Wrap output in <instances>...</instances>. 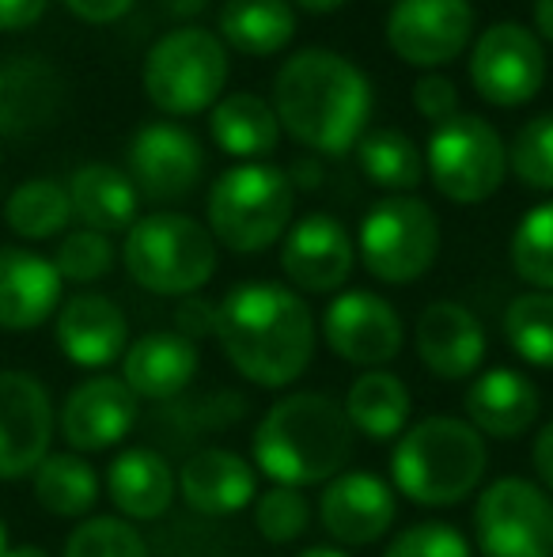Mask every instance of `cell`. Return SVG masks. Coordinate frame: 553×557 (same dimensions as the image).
<instances>
[{"mask_svg": "<svg viewBox=\"0 0 553 557\" xmlns=\"http://www.w3.org/2000/svg\"><path fill=\"white\" fill-rule=\"evenodd\" d=\"M216 308V342L243 380L277 391L307 372L315 319L303 296L274 281H243Z\"/></svg>", "mask_w": 553, "mask_h": 557, "instance_id": "6da1fadb", "label": "cell"}, {"mask_svg": "<svg viewBox=\"0 0 553 557\" xmlns=\"http://www.w3.org/2000/svg\"><path fill=\"white\" fill-rule=\"evenodd\" d=\"M274 114L311 152L345 156L361 145L372 114L368 76L334 50H300L274 81Z\"/></svg>", "mask_w": 553, "mask_h": 557, "instance_id": "7a4b0ae2", "label": "cell"}, {"mask_svg": "<svg viewBox=\"0 0 553 557\" xmlns=\"http://www.w3.org/2000/svg\"><path fill=\"white\" fill-rule=\"evenodd\" d=\"M251 451L274 485L303 490L341 474L353 455V425L330 395L300 391L269 406L254 429Z\"/></svg>", "mask_w": 553, "mask_h": 557, "instance_id": "3957f363", "label": "cell"}, {"mask_svg": "<svg viewBox=\"0 0 553 557\" xmlns=\"http://www.w3.org/2000/svg\"><path fill=\"white\" fill-rule=\"evenodd\" d=\"M486 441L463 418H425L399 436L391 451L394 490L425 508H451L466 500L486 478Z\"/></svg>", "mask_w": 553, "mask_h": 557, "instance_id": "277c9868", "label": "cell"}, {"mask_svg": "<svg viewBox=\"0 0 553 557\" xmlns=\"http://www.w3.org/2000/svg\"><path fill=\"white\" fill-rule=\"evenodd\" d=\"M129 277L155 296H198L216 273V239L183 213H152L126 232L122 247Z\"/></svg>", "mask_w": 553, "mask_h": 557, "instance_id": "5b68a950", "label": "cell"}, {"mask_svg": "<svg viewBox=\"0 0 553 557\" xmlns=\"http://www.w3.org/2000/svg\"><path fill=\"white\" fill-rule=\"evenodd\" d=\"M292 221V178L269 163H239L209 190V235L236 255L274 247Z\"/></svg>", "mask_w": 553, "mask_h": 557, "instance_id": "8992f818", "label": "cell"}, {"mask_svg": "<svg viewBox=\"0 0 553 557\" xmlns=\"http://www.w3.org/2000/svg\"><path fill=\"white\" fill-rule=\"evenodd\" d=\"M228 84V53L205 27H175L148 50L144 96L155 111L190 117L213 111Z\"/></svg>", "mask_w": 553, "mask_h": 557, "instance_id": "52a82bcc", "label": "cell"}, {"mask_svg": "<svg viewBox=\"0 0 553 557\" xmlns=\"http://www.w3.org/2000/svg\"><path fill=\"white\" fill-rule=\"evenodd\" d=\"M440 255V221L414 194H394L364 213L361 258L364 270L384 285H414Z\"/></svg>", "mask_w": 553, "mask_h": 557, "instance_id": "ba28073f", "label": "cell"}, {"mask_svg": "<svg viewBox=\"0 0 553 557\" xmlns=\"http://www.w3.org/2000/svg\"><path fill=\"white\" fill-rule=\"evenodd\" d=\"M425 168L436 190L455 206H478L493 198L508 171L504 140L486 117L455 114L440 122L428 137Z\"/></svg>", "mask_w": 553, "mask_h": 557, "instance_id": "9c48e42d", "label": "cell"}, {"mask_svg": "<svg viewBox=\"0 0 553 557\" xmlns=\"http://www.w3.org/2000/svg\"><path fill=\"white\" fill-rule=\"evenodd\" d=\"M474 535L486 557H553V500L527 478H497L474 508Z\"/></svg>", "mask_w": 553, "mask_h": 557, "instance_id": "30bf717a", "label": "cell"}, {"mask_svg": "<svg viewBox=\"0 0 553 557\" xmlns=\"http://www.w3.org/2000/svg\"><path fill=\"white\" fill-rule=\"evenodd\" d=\"M470 84L493 107H524L546 84V53L542 42L519 23H493L474 42Z\"/></svg>", "mask_w": 553, "mask_h": 557, "instance_id": "8fae6325", "label": "cell"}, {"mask_svg": "<svg viewBox=\"0 0 553 557\" xmlns=\"http://www.w3.org/2000/svg\"><path fill=\"white\" fill-rule=\"evenodd\" d=\"M474 35L470 0H394L387 42L406 65H451Z\"/></svg>", "mask_w": 553, "mask_h": 557, "instance_id": "7c38bea8", "label": "cell"}, {"mask_svg": "<svg viewBox=\"0 0 553 557\" xmlns=\"http://www.w3.org/2000/svg\"><path fill=\"white\" fill-rule=\"evenodd\" d=\"M50 391L27 372H0V482L38 470L53 441Z\"/></svg>", "mask_w": 553, "mask_h": 557, "instance_id": "4fadbf2b", "label": "cell"}, {"mask_svg": "<svg viewBox=\"0 0 553 557\" xmlns=\"http://www.w3.org/2000/svg\"><path fill=\"white\" fill-rule=\"evenodd\" d=\"M205 175V152L190 129L175 122H152L137 129L129 145V178L137 194L152 201H183Z\"/></svg>", "mask_w": 553, "mask_h": 557, "instance_id": "5bb4252c", "label": "cell"}, {"mask_svg": "<svg viewBox=\"0 0 553 557\" xmlns=\"http://www.w3.org/2000/svg\"><path fill=\"white\" fill-rule=\"evenodd\" d=\"M323 337L334 349V357L356 368H379L399 357L402 319L384 296L353 288V293H341L330 300L323 315Z\"/></svg>", "mask_w": 553, "mask_h": 557, "instance_id": "9a60e30c", "label": "cell"}, {"mask_svg": "<svg viewBox=\"0 0 553 557\" xmlns=\"http://www.w3.org/2000/svg\"><path fill=\"white\" fill-rule=\"evenodd\" d=\"M58 425L76 455L106 451L126 441L137 425V395L118 375H91L68 391Z\"/></svg>", "mask_w": 553, "mask_h": 557, "instance_id": "2e32d148", "label": "cell"}, {"mask_svg": "<svg viewBox=\"0 0 553 557\" xmlns=\"http://www.w3.org/2000/svg\"><path fill=\"white\" fill-rule=\"evenodd\" d=\"M394 516H399L394 490L368 470H345V474L330 478L318 497V520H323L326 535L345 546L379 543L391 531Z\"/></svg>", "mask_w": 553, "mask_h": 557, "instance_id": "e0dca14e", "label": "cell"}, {"mask_svg": "<svg viewBox=\"0 0 553 557\" xmlns=\"http://www.w3.org/2000/svg\"><path fill=\"white\" fill-rule=\"evenodd\" d=\"M353 239L345 224L326 213H311L288 227L280 247V270L300 293H338L353 273Z\"/></svg>", "mask_w": 553, "mask_h": 557, "instance_id": "ac0fdd59", "label": "cell"}, {"mask_svg": "<svg viewBox=\"0 0 553 557\" xmlns=\"http://www.w3.org/2000/svg\"><path fill=\"white\" fill-rule=\"evenodd\" d=\"M417 357L436 380H470L486 360V331L478 315L455 300H436L417 319Z\"/></svg>", "mask_w": 553, "mask_h": 557, "instance_id": "d6986e66", "label": "cell"}, {"mask_svg": "<svg viewBox=\"0 0 553 557\" xmlns=\"http://www.w3.org/2000/svg\"><path fill=\"white\" fill-rule=\"evenodd\" d=\"M65 111V76L38 58L0 65V137H35Z\"/></svg>", "mask_w": 553, "mask_h": 557, "instance_id": "ffe728a7", "label": "cell"}, {"mask_svg": "<svg viewBox=\"0 0 553 557\" xmlns=\"http://www.w3.org/2000/svg\"><path fill=\"white\" fill-rule=\"evenodd\" d=\"M58 345L73 364L106 368L129 349V323L122 308L103 293H80L61 304Z\"/></svg>", "mask_w": 553, "mask_h": 557, "instance_id": "44dd1931", "label": "cell"}, {"mask_svg": "<svg viewBox=\"0 0 553 557\" xmlns=\"http://www.w3.org/2000/svg\"><path fill=\"white\" fill-rule=\"evenodd\" d=\"M61 273L50 258L0 247V331H35L58 311Z\"/></svg>", "mask_w": 553, "mask_h": 557, "instance_id": "7402d4cb", "label": "cell"}, {"mask_svg": "<svg viewBox=\"0 0 553 557\" xmlns=\"http://www.w3.org/2000/svg\"><path fill=\"white\" fill-rule=\"evenodd\" d=\"M178 493L201 516H236L259 493L251 462L228 447H201L178 470Z\"/></svg>", "mask_w": 553, "mask_h": 557, "instance_id": "603a6c76", "label": "cell"}, {"mask_svg": "<svg viewBox=\"0 0 553 557\" xmlns=\"http://www.w3.org/2000/svg\"><path fill=\"white\" fill-rule=\"evenodd\" d=\"M201 352L175 331L140 334L122 357V380L137 398L148 403H171L193 383Z\"/></svg>", "mask_w": 553, "mask_h": 557, "instance_id": "cb8c5ba5", "label": "cell"}, {"mask_svg": "<svg viewBox=\"0 0 553 557\" xmlns=\"http://www.w3.org/2000/svg\"><path fill=\"white\" fill-rule=\"evenodd\" d=\"M539 387L516 368H489L466 391V421L493 441H516L539 418Z\"/></svg>", "mask_w": 553, "mask_h": 557, "instance_id": "d4e9b609", "label": "cell"}, {"mask_svg": "<svg viewBox=\"0 0 553 557\" xmlns=\"http://www.w3.org/2000/svg\"><path fill=\"white\" fill-rule=\"evenodd\" d=\"M175 474L152 447H126L106 467V497L126 520H160L175 500Z\"/></svg>", "mask_w": 553, "mask_h": 557, "instance_id": "484cf974", "label": "cell"}, {"mask_svg": "<svg viewBox=\"0 0 553 557\" xmlns=\"http://www.w3.org/2000/svg\"><path fill=\"white\" fill-rule=\"evenodd\" d=\"M73 201V216H80L91 232H129L137 224V186L126 171L111 163H84L65 186Z\"/></svg>", "mask_w": 553, "mask_h": 557, "instance_id": "4316f807", "label": "cell"}, {"mask_svg": "<svg viewBox=\"0 0 553 557\" xmlns=\"http://www.w3.org/2000/svg\"><path fill=\"white\" fill-rule=\"evenodd\" d=\"M209 129L221 152L236 156V160H259L269 156L280 140V122L274 107L262 96L251 91H236V96H224L221 103L209 114Z\"/></svg>", "mask_w": 553, "mask_h": 557, "instance_id": "83f0119b", "label": "cell"}, {"mask_svg": "<svg viewBox=\"0 0 553 557\" xmlns=\"http://www.w3.org/2000/svg\"><path fill=\"white\" fill-rule=\"evenodd\" d=\"M345 418L353 425V433L368 436V441H394L402 436L414 410L410 387L391 372H364L353 380L345 395Z\"/></svg>", "mask_w": 553, "mask_h": 557, "instance_id": "f1b7e54d", "label": "cell"}, {"mask_svg": "<svg viewBox=\"0 0 553 557\" xmlns=\"http://www.w3.org/2000/svg\"><path fill=\"white\" fill-rule=\"evenodd\" d=\"M221 35L231 50L247 58H274L296 35V15L288 0H224Z\"/></svg>", "mask_w": 553, "mask_h": 557, "instance_id": "f546056e", "label": "cell"}, {"mask_svg": "<svg viewBox=\"0 0 553 557\" xmlns=\"http://www.w3.org/2000/svg\"><path fill=\"white\" fill-rule=\"evenodd\" d=\"M35 500L50 516L61 520H80L99 500V474L84 455L58 451L46 455L35 470Z\"/></svg>", "mask_w": 553, "mask_h": 557, "instance_id": "4dcf8cb0", "label": "cell"}, {"mask_svg": "<svg viewBox=\"0 0 553 557\" xmlns=\"http://www.w3.org/2000/svg\"><path fill=\"white\" fill-rule=\"evenodd\" d=\"M4 221L20 239L42 243L61 235L73 221V201L68 190L53 178H30V183L15 186L12 198L4 201Z\"/></svg>", "mask_w": 553, "mask_h": 557, "instance_id": "1f68e13d", "label": "cell"}, {"mask_svg": "<svg viewBox=\"0 0 553 557\" xmlns=\"http://www.w3.org/2000/svg\"><path fill=\"white\" fill-rule=\"evenodd\" d=\"M356 156H361V168H364V175H368V183L384 186V190L410 194V190H417L420 178H425V156H420L414 140L399 129L364 133L361 145H356Z\"/></svg>", "mask_w": 553, "mask_h": 557, "instance_id": "d6a6232c", "label": "cell"}, {"mask_svg": "<svg viewBox=\"0 0 553 557\" xmlns=\"http://www.w3.org/2000/svg\"><path fill=\"white\" fill-rule=\"evenodd\" d=\"M504 337L519 360L553 368V293H524L504 311Z\"/></svg>", "mask_w": 553, "mask_h": 557, "instance_id": "836d02e7", "label": "cell"}, {"mask_svg": "<svg viewBox=\"0 0 553 557\" xmlns=\"http://www.w3.org/2000/svg\"><path fill=\"white\" fill-rule=\"evenodd\" d=\"M512 265L539 293H553V201H542L512 235Z\"/></svg>", "mask_w": 553, "mask_h": 557, "instance_id": "e575fe53", "label": "cell"}, {"mask_svg": "<svg viewBox=\"0 0 553 557\" xmlns=\"http://www.w3.org/2000/svg\"><path fill=\"white\" fill-rule=\"evenodd\" d=\"M508 168L531 190H553V111L519 125L508 152Z\"/></svg>", "mask_w": 553, "mask_h": 557, "instance_id": "d590c367", "label": "cell"}, {"mask_svg": "<svg viewBox=\"0 0 553 557\" xmlns=\"http://www.w3.org/2000/svg\"><path fill=\"white\" fill-rule=\"evenodd\" d=\"M254 528L274 546L296 543L311 528V500L303 497V490L274 485V490L259 493V500H254Z\"/></svg>", "mask_w": 553, "mask_h": 557, "instance_id": "8d00e7d4", "label": "cell"}, {"mask_svg": "<svg viewBox=\"0 0 553 557\" xmlns=\"http://www.w3.org/2000/svg\"><path fill=\"white\" fill-rule=\"evenodd\" d=\"M65 557H148V546L134 523L118 516H91L68 535Z\"/></svg>", "mask_w": 553, "mask_h": 557, "instance_id": "74e56055", "label": "cell"}, {"mask_svg": "<svg viewBox=\"0 0 553 557\" xmlns=\"http://www.w3.org/2000/svg\"><path fill=\"white\" fill-rule=\"evenodd\" d=\"M58 265L61 281H73V285H91V281L106 277L114 270V247L103 232H91V227H80V232H68L58 247Z\"/></svg>", "mask_w": 553, "mask_h": 557, "instance_id": "f35d334b", "label": "cell"}, {"mask_svg": "<svg viewBox=\"0 0 553 557\" xmlns=\"http://www.w3.org/2000/svg\"><path fill=\"white\" fill-rule=\"evenodd\" d=\"M384 557H474V550L458 528L440 520H420L399 531Z\"/></svg>", "mask_w": 553, "mask_h": 557, "instance_id": "ab89813d", "label": "cell"}, {"mask_svg": "<svg viewBox=\"0 0 553 557\" xmlns=\"http://www.w3.org/2000/svg\"><path fill=\"white\" fill-rule=\"evenodd\" d=\"M414 107L420 117H428V122H448V117L458 114V91L455 84L448 81V76L440 73H428L420 76V81L414 84Z\"/></svg>", "mask_w": 553, "mask_h": 557, "instance_id": "60d3db41", "label": "cell"}, {"mask_svg": "<svg viewBox=\"0 0 553 557\" xmlns=\"http://www.w3.org/2000/svg\"><path fill=\"white\" fill-rule=\"evenodd\" d=\"M216 315H221V308L209 304L205 296H183V304L175 308V334H183L193 345L209 334L216 337Z\"/></svg>", "mask_w": 553, "mask_h": 557, "instance_id": "b9f144b4", "label": "cell"}, {"mask_svg": "<svg viewBox=\"0 0 553 557\" xmlns=\"http://www.w3.org/2000/svg\"><path fill=\"white\" fill-rule=\"evenodd\" d=\"M50 0H0V30H30L46 15Z\"/></svg>", "mask_w": 553, "mask_h": 557, "instance_id": "7bdbcfd3", "label": "cell"}, {"mask_svg": "<svg viewBox=\"0 0 553 557\" xmlns=\"http://www.w3.org/2000/svg\"><path fill=\"white\" fill-rule=\"evenodd\" d=\"M137 0H65V8L84 23H114L134 8Z\"/></svg>", "mask_w": 553, "mask_h": 557, "instance_id": "ee69618b", "label": "cell"}, {"mask_svg": "<svg viewBox=\"0 0 553 557\" xmlns=\"http://www.w3.org/2000/svg\"><path fill=\"white\" fill-rule=\"evenodd\" d=\"M531 459H535V470H539L542 485L553 493V421H546V425H542V433L535 436Z\"/></svg>", "mask_w": 553, "mask_h": 557, "instance_id": "f6af8a7d", "label": "cell"}, {"mask_svg": "<svg viewBox=\"0 0 553 557\" xmlns=\"http://www.w3.org/2000/svg\"><path fill=\"white\" fill-rule=\"evenodd\" d=\"M535 23H539V35L553 42V0H535Z\"/></svg>", "mask_w": 553, "mask_h": 557, "instance_id": "bcb514c9", "label": "cell"}, {"mask_svg": "<svg viewBox=\"0 0 553 557\" xmlns=\"http://www.w3.org/2000/svg\"><path fill=\"white\" fill-rule=\"evenodd\" d=\"M292 4H300L303 12H334V8L349 4V0H292Z\"/></svg>", "mask_w": 553, "mask_h": 557, "instance_id": "7dc6e473", "label": "cell"}, {"mask_svg": "<svg viewBox=\"0 0 553 557\" xmlns=\"http://www.w3.org/2000/svg\"><path fill=\"white\" fill-rule=\"evenodd\" d=\"M167 4H171V12H178V15H193L205 8V0H167Z\"/></svg>", "mask_w": 553, "mask_h": 557, "instance_id": "c3c4849f", "label": "cell"}, {"mask_svg": "<svg viewBox=\"0 0 553 557\" xmlns=\"http://www.w3.org/2000/svg\"><path fill=\"white\" fill-rule=\"evenodd\" d=\"M292 557H349V554L334 550V546H311V550H300V554H292Z\"/></svg>", "mask_w": 553, "mask_h": 557, "instance_id": "681fc988", "label": "cell"}, {"mask_svg": "<svg viewBox=\"0 0 553 557\" xmlns=\"http://www.w3.org/2000/svg\"><path fill=\"white\" fill-rule=\"evenodd\" d=\"M4 557H53V554H46L42 546H15V550H8Z\"/></svg>", "mask_w": 553, "mask_h": 557, "instance_id": "f907efd6", "label": "cell"}, {"mask_svg": "<svg viewBox=\"0 0 553 557\" xmlns=\"http://www.w3.org/2000/svg\"><path fill=\"white\" fill-rule=\"evenodd\" d=\"M8 554V528H4V520H0V557Z\"/></svg>", "mask_w": 553, "mask_h": 557, "instance_id": "816d5d0a", "label": "cell"}]
</instances>
